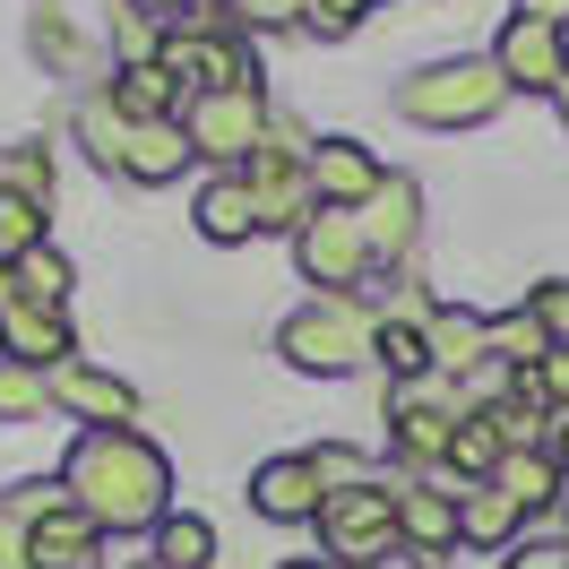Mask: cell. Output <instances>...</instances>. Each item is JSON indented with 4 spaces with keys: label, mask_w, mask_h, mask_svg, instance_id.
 <instances>
[{
    "label": "cell",
    "mask_w": 569,
    "mask_h": 569,
    "mask_svg": "<svg viewBox=\"0 0 569 569\" xmlns=\"http://www.w3.org/2000/svg\"><path fill=\"white\" fill-rule=\"evenodd\" d=\"M36 415H52L43 371H27V362H0V423H36Z\"/></svg>",
    "instance_id": "cell-30"
},
{
    "label": "cell",
    "mask_w": 569,
    "mask_h": 569,
    "mask_svg": "<svg viewBox=\"0 0 569 569\" xmlns=\"http://www.w3.org/2000/svg\"><path fill=\"white\" fill-rule=\"evenodd\" d=\"M9 302H18V268L0 259V311H9Z\"/></svg>",
    "instance_id": "cell-40"
},
{
    "label": "cell",
    "mask_w": 569,
    "mask_h": 569,
    "mask_svg": "<svg viewBox=\"0 0 569 569\" xmlns=\"http://www.w3.org/2000/svg\"><path fill=\"white\" fill-rule=\"evenodd\" d=\"M492 61H500V78H509V96H518V87H527V96H552L569 78V43H561V27H543V18H509L500 43H492Z\"/></svg>",
    "instance_id": "cell-9"
},
{
    "label": "cell",
    "mask_w": 569,
    "mask_h": 569,
    "mask_svg": "<svg viewBox=\"0 0 569 569\" xmlns=\"http://www.w3.org/2000/svg\"><path fill=\"white\" fill-rule=\"evenodd\" d=\"M500 458H509V449H500L492 415H466L458 440H449V466H458V475H475V483H492V466H500Z\"/></svg>",
    "instance_id": "cell-27"
},
{
    "label": "cell",
    "mask_w": 569,
    "mask_h": 569,
    "mask_svg": "<svg viewBox=\"0 0 569 569\" xmlns=\"http://www.w3.org/2000/svg\"><path fill=\"white\" fill-rule=\"evenodd\" d=\"M552 355V337L527 320V311H509V320H492V362L500 371H535V362Z\"/></svg>",
    "instance_id": "cell-28"
},
{
    "label": "cell",
    "mask_w": 569,
    "mask_h": 569,
    "mask_svg": "<svg viewBox=\"0 0 569 569\" xmlns=\"http://www.w3.org/2000/svg\"><path fill=\"white\" fill-rule=\"evenodd\" d=\"M36 569H104V527L87 518V509H52V518H36Z\"/></svg>",
    "instance_id": "cell-17"
},
{
    "label": "cell",
    "mask_w": 569,
    "mask_h": 569,
    "mask_svg": "<svg viewBox=\"0 0 569 569\" xmlns=\"http://www.w3.org/2000/svg\"><path fill=\"white\" fill-rule=\"evenodd\" d=\"M362 9H371V0H311L302 27H311L320 43H337V36H355V27H362Z\"/></svg>",
    "instance_id": "cell-34"
},
{
    "label": "cell",
    "mask_w": 569,
    "mask_h": 569,
    "mask_svg": "<svg viewBox=\"0 0 569 569\" xmlns=\"http://www.w3.org/2000/svg\"><path fill=\"white\" fill-rule=\"evenodd\" d=\"M509 104V78H500L492 52H466V61H431L397 87V112L415 130H483L492 112Z\"/></svg>",
    "instance_id": "cell-2"
},
{
    "label": "cell",
    "mask_w": 569,
    "mask_h": 569,
    "mask_svg": "<svg viewBox=\"0 0 569 569\" xmlns=\"http://www.w3.org/2000/svg\"><path fill=\"white\" fill-rule=\"evenodd\" d=\"M500 569H569V543H509Z\"/></svg>",
    "instance_id": "cell-36"
},
{
    "label": "cell",
    "mask_w": 569,
    "mask_h": 569,
    "mask_svg": "<svg viewBox=\"0 0 569 569\" xmlns=\"http://www.w3.org/2000/svg\"><path fill=\"white\" fill-rule=\"evenodd\" d=\"M527 320L543 328V337H552V346H569V277H543L527 293Z\"/></svg>",
    "instance_id": "cell-32"
},
{
    "label": "cell",
    "mask_w": 569,
    "mask_h": 569,
    "mask_svg": "<svg viewBox=\"0 0 569 569\" xmlns=\"http://www.w3.org/2000/svg\"><path fill=\"white\" fill-rule=\"evenodd\" d=\"M518 18H543V27H569V0H518Z\"/></svg>",
    "instance_id": "cell-39"
},
{
    "label": "cell",
    "mask_w": 569,
    "mask_h": 569,
    "mask_svg": "<svg viewBox=\"0 0 569 569\" xmlns=\"http://www.w3.org/2000/svg\"><path fill=\"white\" fill-rule=\"evenodd\" d=\"M552 458H561V475H569V415H561V440H552Z\"/></svg>",
    "instance_id": "cell-41"
},
{
    "label": "cell",
    "mask_w": 569,
    "mask_h": 569,
    "mask_svg": "<svg viewBox=\"0 0 569 569\" xmlns=\"http://www.w3.org/2000/svg\"><path fill=\"white\" fill-rule=\"evenodd\" d=\"M61 483H70V500L104 535H156L173 518V509H164L173 466H164V449L139 440V431H78L70 458H61Z\"/></svg>",
    "instance_id": "cell-1"
},
{
    "label": "cell",
    "mask_w": 569,
    "mask_h": 569,
    "mask_svg": "<svg viewBox=\"0 0 569 569\" xmlns=\"http://www.w3.org/2000/svg\"><path fill=\"white\" fill-rule=\"evenodd\" d=\"M284 569H328V561H284Z\"/></svg>",
    "instance_id": "cell-43"
},
{
    "label": "cell",
    "mask_w": 569,
    "mask_h": 569,
    "mask_svg": "<svg viewBox=\"0 0 569 569\" xmlns=\"http://www.w3.org/2000/svg\"><path fill=\"white\" fill-rule=\"evenodd\" d=\"M328 543V569H380L397 552V483H346L311 518Z\"/></svg>",
    "instance_id": "cell-4"
},
{
    "label": "cell",
    "mask_w": 569,
    "mask_h": 569,
    "mask_svg": "<svg viewBox=\"0 0 569 569\" xmlns=\"http://www.w3.org/2000/svg\"><path fill=\"white\" fill-rule=\"evenodd\" d=\"M70 259L61 250H27L18 259V302H52V311H70Z\"/></svg>",
    "instance_id": "cell-25"
},
{
    "label": "cell",
    "mask_w": 569,
    "mask_h": 569,
    "mask_svg": "<svg viewBox=\"0 0 569 569\" xmlns=\"http://www.w3.org/2000/svg\"><path fill=\"white\" fill-rule=\"evenodd\" d=\"M277 355L293 362V371H320V380H337V371H355V362L380 355V320L362 311L355 293H320L311 311L277 320Z\"/></svg>",
    "instance_id": "cell-3"
},
{
    "label": "cell",
    "mask_w": 569,
    "mask_h": 569,
    "mask_svg": "<svg viewBox=\"0 0 569 569\" xmlns=\"http://www.w3.org/2000/svg\"><path fill=\"white\" fill-rule=\"evenodd\" d=\"M492 483L518 500V509H552V500H569V475H561L552 449H509V458L492 466Z\"/></svg>",
    "instance_id": "cell-21"
},
{
    "label": "cell",
    "mask_w": 569,
    "mask_h": 569,
    "mask_svg": "<svg viewBox=\"0 0 569 569\" xmlns=\"http://www.w3.org/2000/svg\"><path fill=\"white\" fill-rule=\"evenodd\" d=\"M380 362H389L397 380H431V328L380 320Z\"/></svg>",
    "instance_id": "cell-29"
},
{
    "label": "cell",
    "mask_w": 569,
    "mask_h": 569,
    "mask_svg": "<svg viewBox=\"0 0 569 569\" xmlns=\"http://www.w3.org/2000/svg\"><path fill=\"white\" fill-rule=\"evenodd\" d=\"M130 9H139V18H156V27H173L181 9H199V0H130Z\"/></svg>",
    "instance_id": "cell-38"
},
{
    "label": "cell",
    "mask_w": 569,
    "mask_h": 569,
    "mask_svg": "<svg viewBox=\"0 0 569 569\" xmlns=\"http://www.w3.org/2000/svg\"><path fill=\"white\" fill-rule=\"evenodd\" d=\"M70 355H78L70 311H52V302H9V311H0V362L52 371V362H70Z\"/></svg>",
    "instance_id": "cell-11"
},
{
    "label": "cell",
    "mask_w": 569,
    "mask_h": 569,
    "mask_svg": "<svg viewBox=\"0 0 569 569\" xmlns=\"http://www.w3.org/2000/svg\"><path fill=\"white\" fill-rule=\"evenodd\" d=\"M311 466H320L328 492H346V483H371V466H362V449H346V440H328V449H311Z\"/></svg>",
    "instance_id": "cell-33"
},
{
    "label": "cell",
    "mask_w": 569,
    "mask_h": 569,
    "mask_svg": "<svg viewBox=\"0 0 569 569\" xmlns=\"http://www.w3.org/2000/svg\"><path fill=\"white\" fill-rule=\"evenodd\" d=\"M311 0H250V27H302Z\"/></svg>",
    "instance_id": "cell-37"
},
{
    "label": "cell",
    "mask_w": 569,
    "mask_h": 569,
    "mask_svg": "<svg viewBox=\"0 0 569 569\" xmlns=\"http://www.w3.org/2000/svg\"><path fill=\"white\" fill-rule=\"evenodd\" d=\"M112 112L139 130V121H181V78L164 70V61H121V70L104 78Z\"/></svg>",
    "instance_id": "cell-15"
},
{
    "label": "cell",
    "mask_w": 569,
    "mask_h": 569,
    "mask_svg": "<svg viewBox=\"0 0 569 569\" xmlns=\"http://www.w3.org/2000/svg\"><path fill=\"white\" fill-rule=\"evenodd\" d=\"M0 569H36V535H27V518H9V509H0Z\"/></svg>",
    "instance_id": "cell-35"
},
{
    "label": "cell",
    "mask_w": 569,
    "mask_h": 569,
    "mask_svg": "<svg viewBox=\"0 0 569 569\" xmlns=\"http://www.w3.org/2000/svg\"><path fill=\"white\" fill-rule=\"evenodd\" d=\"M397 543H406L423 569H440V561L466 543L458 500H449V492H423V483H397Z\"/></svg>",
    "instance_id": "cell-12"
},
{
    "label": "cell",
    "mask_w": 569,
    "mask_h": 569,
    "mask_svg": "<svg viewBox=\"0 0 569 569\" xmlns=\"http://www.w3.org/2000/svg\"><path fill=\"white\" fill-rule=\"evenodd\" d=\"M458 406H449V389H440V371L431 380H397L389 389V449L406 466H440L449 458V440H458Z\"/></svg>",
    "instance_id": "cell-7"
},
{
    "label": "cell",
    "mask_w": 569,
    "mask_h": 569,
    "mask_svg": "<svg viewBox=\"0 0 569 569\" xmlns=\"http://www.w3.org/2000/svg\"><path fill=\"white\" fill-rule=\"evenodd\" d=\"M121 173L147 181V190H164V181L190 173V139H181V121H139L130 147H121Z\"/></svg>",
    "instance_id": "cell-19"
},
{
    "label": "cell",
    "mask_w": 569,
    "mask_h": 569,
    "mask_svg": "<svg viewBox=\"0 0 569 569\" xmlns=\"http://www.w3.org/2000/svg\"><path fill=\"white\" fill-rule=\"evenodd\" d=\"M43 199H18V190H0V259H9V268H18V259H27V250H43Z\"/></svg>",
    "instance_id": "cell-26"
},
{
    "label": "cell",
    "mask_w": 569,
    "mask_h": 569,
    "mask_svg": "<svg viewBox=\"0 0 569 569\" xmlns=\"http://www.w3.org/2000/svg\"><path fill=\"white\" fill-rule=\"evenodd\" d=\"M199 233H208V242H250V233H259L250 173H216L208 190H199Z\"/></svg>",
    "instance_id": "cell-20"
},
{
    "label": "cell",
    "mask_w": 569,
    "mask_h": 569,
    "mask_svg": "<svg viewBox=\"0 0 569 569\" xmlns=\"http://www.w3.org/2000/svg\"><path fill=\"white\" fill-rule=\"evenodd\" d=\"M139 569H156V561H139Z\"/></svg>",
    "instance_id": "cell-44"
},
{
    "label": "cell",
    "mask_w": 569,
    "mask_h": 569,
    "mask_svg": "<svg viewBox=\"0 0 569 569\" xmlns=\"http://www.w3.org/2000/svg\"><path fill=\"white\" fill-rule=\"evenodd\" d=\"M492 362V320H475V311H431V371L440 380H475Z\"/></svg>",
    "instance_id": "cell-18"
},
{
    "label": "cell",
    "mask_w": 569,
    "mask_h": 569,
    "mask_svg": "<svg viewBox=\"0 0 569 569\" xmlns=\"http://www.w3.org/2000/svg\"><path fill=\"white\" fill-rule=\"evenodd\" d=\"M250 509H259L268 527H311L328 509V483H320V466H311V449L259 466V475H250Z\"/></svg>",
    "instance_id": "cell-10"
},
{
    "label": "cell",
    "mask_w": 569,
    "mask_h": 569,
    "mask_svg": "<svg viewBox=\"0 0 569 569\" xmlns=\"http://www.w3.org/2000/svg\"><path fill=\"white\" fill-rule=\"evenodd\" d=\"M293 268L320 284V293H355L371 277V233H362L355 208H320L302 233H293Z\"/></svg>",
    "instance_id": "cell-6"
},
{
    "label": "cell",
    "mask_w": 569,
    "mask_h": 569,
    "mask_svg": "<svg viewBox=\"0 0 569 569\" xmlns=\"http://www.w3.org/2000/svg\"><path fill=\"white\" fill-rule=\"evenodd\" d=\"M43 397L87 431H130L139 423V389H130L121 371H104V362H78V355L43 371Z\"/></svg>",
    "instance_id": "cell-8"
},
{
    "label": "cell",
    "mask_w": 569,
    "mask_h": 569,
    "mask_svg": "<svg viewBox=\"0 0 569 569\" xmlns=\"http://www.w3.org/2000/svg\"><path fill=\"white\" fill-rule=\"evenodd\" d=\"M518 500L500 492V483H475V492H458V527H466V543H483V552H509L518 543Z\"/></svg>",
    "instance_id": "cell-22"
},
{
    "label": "cell",
    "mask_w": 569,
    "mask_h": 569,
    "mask_svg": "<svg viewBox=\"0 0 569 569\" xmlns=\"http://www.w3.org/2000/svg\"><path fill=\"white\" fill-rule=\"evenodd\" d=\"M147 561H156V569H208L216 561V527H208V518H190V509H173V518L156 527V543H147Z\"/></svg>",
    "instance_id": "cell-23"
},
{
    "label": "cell",
    "mask_w": 569,
    "mask_h": 569,
    "mask_svg": "<svg viewBox=\"0 0 569 569\" xmlns=\"http://www.w3.org/2000/svg\"><path fill=\"white\" fill-rule=\"evenodd\" d=\"M250 199H259V233H302L320 216V190H311V164H250Z\"/></svg>",
    "instance_id": "cell-14"
},
{
    "label": "cell",
    "mask_w": 569,
    "mask_h": 569,
    "mask_svg": "<svg viewBox=\"0 0 569 569\" xmlns=\"http://www.w3.org/2000/svg\"><path fill=\"white\" fill-rule=\"evenodd\" d=\"M552 112H561V121H569V78H561V87H552Z\"/></svg>",
    "instance_id": "cell-42"
},
{
    "label": "cell",
    "mask_w": 569,
    "mask_h": 569,
    "mask_svg": "<svg viewBox=\"0 0 569 569\" xmlns=\"http://www.w3.org/2000/svg\"><path fill=\"white\" fill-rule=\"evenodd\" d=\"M78 147L104 164V173H121V147H130V121L112 112V96H87L78 104Z\"/></svg>",
    "instance_id": "cell-24"
},
{
    "label": "cell",
    "mask_w": 569,
    "mask_h": 569,
    "mask_svg": "<svg viewBox=\"0 0 569 569\" xmlns=\"http://www.w3.org/2000/svg\"><path fill=\"white\" fill-rule=\"evenodd\" d=\"M311 190H320V208H362V199L380 190L371 147H362V139H320V156H311Z\"/></svg>",
    "instance_id": "cell-16"
},
{
    "label": "cell",
    "mask_w": 569,
    "mask_h": 569,
    "mask_svg": "<svg viewBox=\"0 0 569 569\" xmlns=\"http://www.w3.org/2000/svg\"><path fill=\"white\" fill-rule=\"evenodd\" d=\"M259 130H268V96H259V87L181 96V139H190V156H208L224 173H250V164H259Z\"/></svg>",
    "instance_id": "cell-5"
},
{
    "label": "cell",
    "mask_w": 569,
    "mask_h": 569,
    "mask_svg": "<svg viewBox=\"0 0 569 569\" xmlns=\"http://www.w3.org/2000/svg\"><path fill=\"white\" fill-rule=\"evenodd\" d=\"M0 190H18V199H43V208H52V164H43V147L0 156Z\"/></svg>",
    "instance_id": "cell-31"
},
{
    "label": "cell",
    "mask_w": 569,
    "mask_h": 569,
    "mask_svg": "<svg viewBox=\"0 0 569 569\" xmlns=\"http://www.w3.org/2000/svg\"><path fill=\"white\" fill-rule=\"evenodd\" d=\"M355 216H362V233H371V259H406L415 233H423V190L406 173H380V190H371Z\"/></svg>",
    "instance_id": "cell-13"
}]
</instances>
